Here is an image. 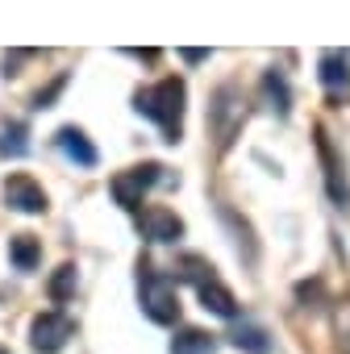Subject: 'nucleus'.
Returning <instances> with one entry per match:
<instances>
[{"instance_id": "f257e3e1", "label": "nucleus", "mask_w": 350, "mask_h": 354, "mask_svg": "<svg viewBox=\"0 0 350 354\" xmlns=\"http://www.w3.org/2000/svg\"><path fill=\"white\" fill-rule=\"evenodd\" d=\"M138 113L163 125L167 142H180V117H184V84L180 80H163L146 92H138Z\"/></svg>"}, {"instance_id": "f03ea898", "label": "nucleus", "mask_w": 350, "mask_h": 354, "mask_svg": "<svg viewBox=\"0 0 350 354\" xmlns=\"http://www.w3.org/2000/svg\"><path fill=\"white\" fill-rule=\"evenodd\" d=\"M138 292H142V308H146L150 321L171 325L175 317H180V296H175V283L167 275H158L150 263L138 267Z\"/></svg>"}, {"instance_id": "7ed1b4c3", "label": "nucleus", "mask_w": 350, "mask_h": 354, "mask_svg": "<svg viewBox=\"0 0 350 354\" xmlns=\"http://www.w3.org/2000/svg\"><path fill=\"white\" fill-rule=\"evenodd\" d=\"M242 117H246V109H242L238 88H217V96L209 104V125L217 133V146H230L234 142V133L242 129Z\"/></svg>"}, {"instance_id": "20e7f679", "label": "nucleus", "mask_w": 350, "mask_h": 354, "mask_svg": "<svg viewBox=\"0 0 350 354\" xmlns=\"http://www.w3.org/2000/svg\"><path fill=\"white\" fill-rule=\"evenodd\" d=\"M158 171H163V167L146 162V167H133V171H125V175H113V184H109V188H113V201H117L121 209H138L142 196H146V188L163 180Z\"/></svg>"}, {"instance_id": "39448f33", "label": "nucleus", "mask_w": 350, "mask_h": 354, "mask_svg": "<svg viewBox=\"0 0 350 354\" xmlns=\"http://www.w3.org/2000/svg\"><path fill=\"white\" fill-rule=\"evenodd\" d=\"M71 333H75L71 317H63V313H42V317L34 321V329H30V342H34L38 354H55V350L67 346Z\"/></svg>"}, {"instance_id": "423d86ee", "label": "nucleus", "mask_w": 350, "mask_h": 354, "mask_svg": "<svg viewBox=\"0 0 350 354\" xmlns=\"http://www.w3.org/2000/svg\"><path fill=\"white\" fill-rule=\"evenodd\" d=\"M317 154H321V162H325V188H329V201H333V205H350L346 171H342V162H338L333 142H329V133H325V129H317Z\"/></svg>"}, {"instance_id": "0eeeda50", "label": "nucleus", "mask_w": 350, "mask_h": 354, "mask_svg": "<svg viewBox=\"0 0 350 354\" xmlns=\"http://www.w3.org/2000/svg\"><path fill=\"white\" fill-rule=\"evenodd\" d=\"M5 205L17 209V213H42L46 209V192L30 180V175H13V180H5Z\"/></svg>"}, {"instance_id": "6e6552de", "label": "nucleus", "mask_w": 350, "mask_h": 354, "mask_svg": "<svg viewBox=\"0 0 350 354\" xmlns=\"http://www.w3.org/2000/svg\"><path fill=\"white\" fill-rule=\"evenodd\" d=\"M142 234L150 242H175V238L184 234V221L175 217L171 209H146L142 213Z\"/></svg>"}, {"instance_id": "1a4fd4ad", "label": "nucleus", "mask_w": 350, "mask_h": 354, "mask_svg": "<svg viewBox=\"0 0 350 354\" xmlns=\"http://www.w3.org/2000/svg\"><path fill=\"white\" fill-rule=\"evenodd\" d=\"M59 150L71 158V162H80V167H96V146L84 138V129H75V125H67V129H59Z\"/></svg>"}, {"instance_id": "9d476101", "label": "nucleus", "mask_w": 350, "mask_h": 354, "mask_svg": "<svg viewBox=\"0 0 350 354\" xmlns=\"http://www.w3.org/2000/svg\"><path fill=\"white\" fill-rule=\"evenodd\" d=\"M321 84L325 88H342V92H350V59L342 55V50H325L321 55Z\"/></svg>"}, {"instance_id": "9b49d317", "label": "nucleus", "mask_w": 350, "mask_h": 354, "mask_svg": "<svg viewBox=\"0 0 350 354\" xmlns=\"http://www.w3.org/2000/svg\"><path fill=\"white\" fill-rule=\"evenodd\" d=\"M196 292H201V300H205V308H209V313H217V317H234V313H238V300H234V292H230V288H221L217 279H205V283H196Z\"/></svg>"}, {"instance_id": "f8f14e48", "label": "nucleus", "mask_w": 350, "mask_h": 354, "mask_svg": "<svg viewBox=\"0 0 350 354\" xmlns=\"http://www.w3.org/2000/svg\"><path fill=\"white\" fill-rule=\"evenodd\" d=\"M26 138H30V129L21 121H0V154H5V158H21L30 150Z\"/></svg>"}, {"instance_id": "ddd939ff", "label": "nucleus", "mask_w": 350, "mask_h": 354, "mask_svg": "<svg viewBox=\"0 0 350 354\" xmlns=\"http://www.w3.org/2000/svg\"><path fill=\"white\" fill-rule=\"evenodd\" d=\"M171 354H213V333L205 329H180L171 337Z\"/></svg>"}, {"instance_id": "4468645a", "label": "nucleus", "mask_w": 350, "mask_h": 354, "mask_svg": "<svg viewBox=\"0 0 350 354\" xmlns=\"http://www.w3.org/2000/svg\"><path fill=\"white\" fill-rule=\"evenodd\" d=\"M263 92H267L271 109H275L279 117H288V109H292V96H288V80H284L279 71H267V75H263Z\"/></svg>"}, {"instance_id": "2eb2a0df", "label": "nucleus", "mask_w": 350, "mask_h": 354, "mask_svg": "<svg viewBox=\"0 0 350 354\" xmlns=\"http://www.w3.org/2000/svg\"><path fill=\"white\" fill-rule=\"evenodd\" d=\"M9 254H13V263L21 267V271H34L38 267V242L30 238V234H17V238H9Z\"/></svg>"}, {"instance_id": "dca6fc26", "label": "nucleus", "mask_w": 350, "mask_h": 354, "mask_svg": "<svg viewBox=\"0 0 350 354\" xmlns=\"http://www.w3.org/2000/svg\"><path fill=\"white\" fill-rule=\"evenodd\" d=\"M230 342H234L238 350H250V354H267V346H271V342H267V333H263L259 325H238Z\"/></svg>"}, {"instance_id": "f3484780", "label": "nucleus", "mask_w": 350, "mask_h": 354, "mask_svg": "<svg viewBox=\"0 0 350 354\" xmlns=\"http://www.w3.org/2000/svg\"><path fill=\"white\" fill-rule=\"evenodd\" d=\"M71 292H75V267L63 263V267L55 271V279H50V296H55V300H67Z\"/></svg>"}, {"instance_id": "a211bd4d", "label": "nucleus", "mask_w": 350, "mask_h": 354, "mask_svg": "<svg viewBox=\"0 0 350 354\" xmlns=\"http://www.w3.org/2000/svg\"><path fill=\"white\" fill-rule=\"evenodd\" d=\"M333 325H338V342H342V350L350 354V300H342V304H338Z\"/></svg>"}, {"instance_id": "6ab92c4d", "label": "nucleus", "mask_w": 350, "mask_h": 354, "mask_svg": "<svg viewBox=\"0 0 350 354\" xmlns=\"http://www.w3.org/2000/svg\"><path fill=\"white\" fill-rule=\"evenodd\" d=\"M184 59H188V63H205L209 55H205V50H184Z\"/></svg>"}, {"instance_id": "aec40b11", "label": "nucleus", "mask_w": 350, "mask_h": 354, "mask_svg": "<svg viewBox=\"0 0 350 354\" xmlns=\"http://www.w3.org/2000/svg\"><path fill=\"white\" fill-rule=\"evenodd\" d=\"M0 354H9V350H0Z\"/></svg>"}]
</instances>
